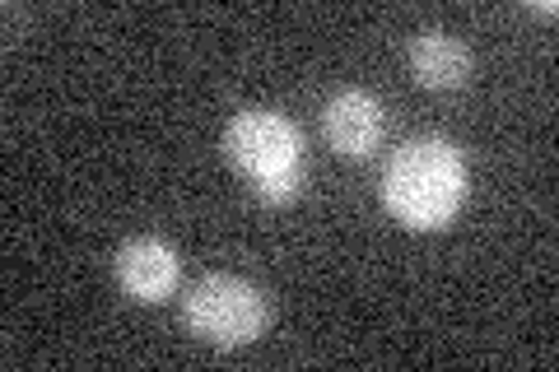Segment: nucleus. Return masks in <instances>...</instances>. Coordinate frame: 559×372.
I'll use <instances>...</instances> for the list:
<instances>
[{
	"instance_id": "7ed1b4c3",
	"label": "nucleus",
	"mask_w": 559,
	"mask_h": 372,
	"mask_svg": "<svg viewBox=\"0 0 559 372\" xmlns=\"http://www.w3.org/2000/svg\"><path fill=\"white\" fill-rule=\"evenodd\" d=\"M187 322L210 345H248L266 326V303L238 275H210L187 293Z\"/></svg>"
},
{
	"instance_id": "39448f33",
	"label": "nucleus",
	"mask_w": 559,
	"mask_h": 372,
	"mask_svg": "<svg viewBox=\"0 0 559 372\" xmlns=\"http://www.w3.org/2000/svg\"><path fill=\"white\" fill-rule=\"evenodd\" d=\"M117 279L127 293L154 303V298H164L173 285H178V256H173V247H164L159 238L127 242L117 256Z\"/></svg>"
},
{
	"instance_id": "f03ea898",
	"label": "nucleus",
	"mask_w": 559,
	"mask_h": 372,
	"mask_svg": "<svg viewBox=\"0 0 559 372\" xmlns=\"http://www.w3.org/2000/svg\"><path fill=\"white\" fill-rule=\"evenodd\" d=\"M229 158L257 177L266 201H289L299 191V131L275 112H242L224 135Z\"/></svg>"
},
{
	"instance_id": "f257e3e1",
	"label": "nucleus",
	"mask_w": 559,
	"mask_h": 372,
	"mask_svg": "<svg viewBox=\"0 0 559 372\" xmlns=\"http://www.w3.org/2000/svg\"><path fill=\"white\" fill-rule=\"evenodd\" d=\"M388 205L415 228H439L466 196V164L448 140H411L388 164Z\"/></svg>"
},
{
	"instance_id": "20e7f679",
	"label": "nucleus",
	"mask_w": 559,
	"mask_h": 372,
	"mask_svg": "<svg viewBox=\"0 0 559 372\" xmlns=\"http://www.w3.org/2000/svg\"><path fill=\"white\" fill-rule=\"evenodd\" d=\"M322 121H326V140L341 154H369L382 140V108L364 88H341V94L326 103Z\"/></svg>"
},
{
	"instance_id": "423d86ee",
	"label": "nucleus",
	"mask_w": 559,
	"mask_h": 372,
	"mask_svg": "<svg viewBox=\"0 0 559 372\" xmlns=\"http://www.w3.org/2000/svg\"><path fill=\"white\" fill-rule=\"evenodd\" d=\"M411 65H415L419 84H429V88H457L471 75L466 47L452 43L448 33H419L411 43Z\"/></svg>"
}]
</instances>
